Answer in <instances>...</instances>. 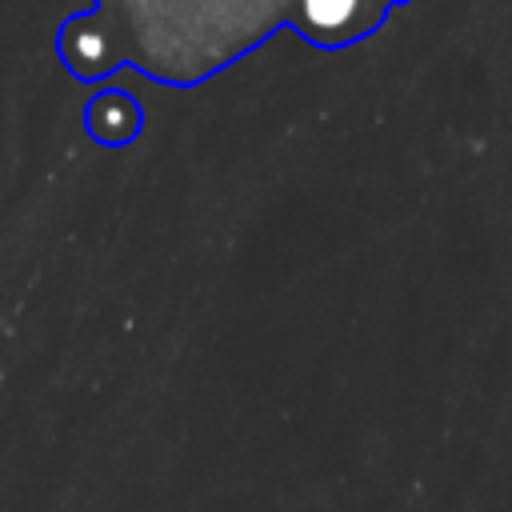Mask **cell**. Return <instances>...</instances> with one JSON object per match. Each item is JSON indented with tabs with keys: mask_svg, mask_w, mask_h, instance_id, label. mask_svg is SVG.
<instances>
[{
	"mask_svg": "<svg viewBox=\"0 0 512 512\" xmlns=\"http://www.w3.org/2000/svg\"><path fill=\"white\" fill-rule=\"evenodd\" d=\"M292 12L296 0H96L56 28V52L76 80L132 64L184 88L292 28Z\"/></svg>",
	"mask_w": 512,
	"mask_h": 512,
	"instance_id": "cell-1",
	"label": "cell"
},
{
	"mask_svg": "<svg viewBox=\"0 0 512 512\" xmlns=\"http://www.w3.org/2000/svg\"><path fill=\"white\" fill-rule=\"evenodd\" d=\"M400 4L408 0H296L292 32L320 52H340L368 40Z\"/></svg>",
	"mask_w": 512,
	"mask_h": 512,
	"instance_id": "cell-2",
	"label": "cell"
},
{
	"mask_svg": "<svg viewBox=\"0 0 512 512\" xmlns=\"http://www.w3.org/2000/svg\"><path fill=\"white\" fill-rule=\"evenodd\" d=\"M140 128V104L124 92H100L88 104V132L100 136L104 144H124Z\"/></svg>",
	"mask_w": 512,
	"mask_h": 512,
	"instance_id": "cell-3",
	"label": "cell"
}]
</instances>
